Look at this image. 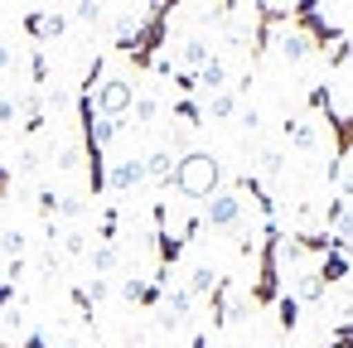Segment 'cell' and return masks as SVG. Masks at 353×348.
Returning a JSON list of instances; mask_svg holds the SVG:
<instances>
[{
  "mask_svg": "<svg viewBox=\"0 0 353 348\" xmlns=\"http://www.w3.org/2000/svg\"><path fill=\"white\" fill-rule=\"evenodd\" d=\"M281 136H285L300 155H314V150H319V131H314V121H305V116H285V121H281Z\"/></svg>",
  "mask_w": 353,
  "mask_h": 348,
  "instance_id": "9c48e42d",
  "label": "cell"
},
{
  "mask_svg": "<svg viewBox=\"0 0 353 348\" xmlns=\"http://www.w3.org/2000/svg\"><path fill=\"white\" fill-rule=\"evenodd\" d=\"M199 227H208V232H237V227H242V194H237V184H232V189H218V194L203 203Z\"/></svg>",
  "mask_w": 353,
  "mask_h": 348,
  "instance_id": "277c9868",
  "label": "cell"
},
{
  "mask_svg": "<svg viewBox=\"0 0 353 348\" xmlns=\"http://www.w3.org/2000/svg\"><path fill=\"white\" fill-rule=\"evenodd\" d=\"M131 102H136V83L126 78V73H117V78H102L97 83V92H92V107H97V116L102 121H126L131 116Z\"/></svg>",
  "mask_w": 353,
  "mask_h": 348,
  "instance_id": "3957f363",
  "label": "cell"
},
{
  "mask_svg": "<svg viewBox=\"0 0 353 348\" xmlns=\"http://www.w3.org/2000/svg\"><path fill=\"white\" fill-rule=\"evenodd\" d=\"M15 116H20V102L15 97H0V126H10Z\"/></svg>",
  "mask_w": 353,
  "mask_h": 348,
  "instance_id": "cb8c5ba5",
  "label": "cell"
},
{
  "mask_svg": "<svg viewBox=\"0 0 353 348\" xmlns=\"http://www.w3.org/2000/svg\"><path fill=\"white\" fill-rule=\"evenodd\" d=\"M39 218H44V223L59 218V194H54V189H39Z\"/></svg>",
  "mask_w": 353,
  "mask_h": 348,
  "instance_id": "44dd1931",
  "label": "cell"
},
{
  "mask_svg": "<svg viewBox=\"0 0 353 348\" xmlns=\"http://www.w3.org/2000/svg\"><path fill=\"white\" fill-rule=\"evenodd\" d=\"M6 194H10V170L0 165V198H6Z\"/></svg>",
  "mask_w": 353,
  "mask_h": 348,
  "instance_id": "83f0119b",
  "label": "cell"
},
{
  "mask_svg": "<svg viewBox=\"0 0 353 348\" xmlns=\"http://www.w3.org/2000/svg\"><path fill=\"white\" fill-rule=\"evenodd\" d=\"M15 68V54H10V44H0V73H10Z\"/></svg>",
  "mask_w": 353,
  "mask_h": 348,
  "instance_id": "4316f807",
  "label": "cell"
},
{
  "mask_svg": "<svg viewBox=\"0 0 353 348\" xmlns=\"http://www.w3.org/2000/svg\"><path fill=\"white\" fill-rule=\"evenodd\" d=\"M63 252H68V256H83V252H88L83 232H63Z\"/></svg>",
  "mask_w": 353,
  "mask_h": 348,
  "instance_id": "603a6c76",
  "label": "cell"
},
{
  "mask_svg": "<svg viewBox=\"0 0 353 348\" xmlns=\"http://www.w3.org/2000/svg\"><path fill=\"white\" fill-rule=\"evenodd\" d=\"M131 116H136V126H150V121L160 116V97H155V92L136 97V102H131Z\"/></svg>",
  "mask_w": 353,
  "mask_h": 348,
  "instance_id": "ac0fdd59",
  "label": "cell"
},
{
  "mask_svg": "<svg viewBox=\"0 0 353 348\" xmlns=\"http://www.w3.org/2000/svg\"><path fill=\"white\" fill-rule=\"evenodd\" d=\"M213 285H218V271H213L208 261H199V266L189 271V280H184V290H189L194 300H208V295H213Z\"/></svg>",
  "mask_w": 353,
  "mask_h": 348,
  "instance_id": "9a60e30c",
  "label": "cell"
},
{
  "mask_svg": "<svg viewBox=\"0 0 353 348\" xmlns=\"http://www.w3.org/2000/svg\"><path fill=\"white\" fill-rule=\"evenodd\" d=\"M170 189L184 198V203H208L218 189H223V165L213 150H184L174 160V174H170Z\"/></svg>",
  "mask_w": 353,
  "mask_h": 348,
  "instance_id": "6da1fadb",
  "label": "cell"
},
{
  "mask_svg": "<svg viewBox=\"0 0 353 348\" xmlns=\"http://www.w3.org/2000/svg\"><path fill=\"white\" fill-rule=\"evenodd\" d=\"M10 300H15V285L0 280V314H10Z\"/></svg>",
  "mask_w": 353,
  "mask_h": 348,
  "instance_id": "484cf974",
  "label": "cell"
},
{
  "mask_svg": "<svg viewBox=\"0 0 353 348\" xmlns=\"http://www.w3.org/2000/svg\"><path fill=\"white\" fill-rule=\"evenodd\" d=\"M141 184H145V165H141V155L117 160V165L107 170V189H117V194H136Z\"/></svg>",
  "mask_w": 353,
  "mask_h": 348,
  "instance_id": "52a82bcc",
  "label": "cell"
},
{
  "mask_svg": "<svg viewBox=\"0 0 353 348\" xmlns=\"http://www.w3.org/2000/svg\"><path fill=\"white\" fill-rule=\"evenodd\" d=\"M261 126V112L256 107H242V131H256Z\"/></svg>",
  "mask_w": 353,
  "mask_h": 348,
  "instance_id": "d4e9b609",
  "label": "cell"
},
{
  "mask_svg": "<svg viewBox=\"0 0 353 348\" xmlns=\"http://www.w3.org/2000/svg\"><path fill=\"white\" fill-rule=\"evenodd\" d=\"M310 54H314V44H310V39H305V34H300V30L290 25V30L281 34V59H285V63L295 68V63H305Z\"/></svg>",
  "mask_w": 353,
  "mask_h": 348,
  "instance_id": "4fadbf2b",
  "label": "cell"
},
{
  "mask_svg": "<svg viewBox=\"0 0 353 348\" xmlns=\"http://www.w3.org/2000/svg\"><path fill=\"white\" fill-rule=\"evenodd\" d=\"M189 314H194V295L184 285H165V295H160V329H184Z\"/></svg>",
  "mask_w": 353,
  "mask_h": 348,
  "instance_id": "8992f818",
  "label": "cell"
},
{
  "mask_svg": "<svg viewBox=\"0 0 353 348\" xmlns=\"http://www.w3.org/2000/svg\"><path fill=\"white\" fill-rule=\"evenodd\" d=\"M174 116H179V126H203V102L199 97H179L174 102Z\"/></svg>",
  "mask_w": 353,
  "mask_h": 348,
  "instance_id": "d6986e66",
  "label": "cell"
},
{
  "mask_svg": "<svg viewBox=\"0 0 353 348\" xmlns=\"http://www.w3.org/2000/svg\"><path fill=\"white\" fill-rule=\"evenodd\" d=\"M0 252H6L10 261H25V232L20 227H6V232H0Z\"/></svg>",
  "mask_w": 353,
  "mask_h": 348,
  "instance_id": "ffe728a7",
  "label": "cell"
},
{
  "mask_svg": "<svg viewBox=\"0 0 353 348\" xmlns=\"http://www.w3.org/2000/svg\"><path fill=\"white\" fill-rule=\"evenodd\" d=\"M170 15H174V6H150V10H145L141 34H136V44L126 49V59H131L136 73L155 68V54H160V44H165V34H170Z\"/></svg>",
  "mask_w": 353,
  "mask_h": 348,
  "instance_id": "7a4b0ae2",
  "label": "cell"
},
{
  "mask_svg": "<svg viewBox=\"0 0 353 348\" xmlns=\"http://www.w3.org/2000/svg\"><path fill=\"white\" fill-rule=\"evenodd\" d=\"M194 83H199V92H203V97H213V92L232 88V83H228V59H223V54H213V59L194 73Z\"/></svg>",
  "mask_w": 353,
  "mask_h": 348,
  "instance_id": "30bf717a",
  "label": "cell"
},
{
  "mask_svg": "<svg viewBox=\"0 0 353 348\" xmlns=\"http://www.w3.org/2000/svg\"><path fill=\"white\" fill-rule=\"evenodd\" d=\"M194 348H213V343H208V334H194Z\"/></svg>",
  "mask_w": 353,
  "mask_h": 348,
  "instance_id": "f1b7e54d",
  "label": "cell"
},
{
  "mask_svg": "<svg viewBox=\"0 0 353 348\" xmlns=\"http://www.w3.org/2000/svg\"><path fill=\"white\" fill-rule=\"evenodd\" d=\"M314 276H319V285H324V290H334V285H343V280L353 276V256H348V247H339V252H329V256H319V266H314Z\"/></svg>",
  "mask_w": 353,
  "mask_h": 348,
  "instance_id": "ba28073f",
  "label": "cell"
},
{
  "mask_svg": "<svg viewBox=\"0 0 353 348\" xmlns=\"http://www.w3.org/2000/svg\"><path fill=\"white\" fill-rule=\"evenodd\" d=\"M237 107H242V97L232 88H223V92L203 97V121H228V116H237Z\"/></svg>",
  "mask_w": 353,
  "mask_h": 348,
  "instance_id": "8fae6325",
  "label": "cell"
},
{
  "mask_svg": "<svg viewBox=\"0 0 353 348\" xmlns=\"http://www.w3.org/2000/svg\"><path fill=\"white\" fill-rule=\"evenodd\" d=\"M276 314H281V334H295V324H300V300H295L290 290H281V300H276Z\"/></svg>",
  "mask_w": 353,
  "mask_h": 348,
  "instance_id": "e0dca14e",
  "label": "cell"
},
{
  "mask_svg": "<svg viewBox=\"0 0 353 348\" xmlns=\"http://www.w3.org/2000/svg\"><path fill=\"white\" fill-rule=\"evenodd\" d=\"M208 59H213L208 39H199V34H194V39H184V44H179V63H184L179 73H199V68H203Z\"/></svg>",
  "mask_w": 353,
  "mask_h": 348,
  "instance_id": "5bb4252c",
  "label": "cell"
},
{
  "mask_svg": "<svg viewBox=\"0 0 353 348\" xmlns=\"http://www.w3.org/2000/svg\"><path fill=\"white\" fill-rule=\"evenodd\" d=\"M141 165H145V184L170 189V174H174V155L170 150H150V155H141Z\"/></svg>",
  "mask_w": 353,
  "mask_h": 348,
  "instance_id": "7c38bea8",
  "label": "cell"
},
{
  "mask_svg": "<svg viewBox=\"0 0 353 348\" xmlns=\"http://www.w3.org/2000/svg\"><path fill=\"white\" fill-rule=\"evenodd\" d=\"M348 15H353V10H348Z\"/></svg>",
  "mask_w": 353,
  "mask_h": 348,
  "instance_id": "f546056e",
  "label": "cell"
},
{
  "mask_svg": "<svg viewBox=\"0 0 353 348\" xmlns=\"http://www.w3.org/2000/svg\"><path fill=\"white\" fill-rule=\"evenodd\" d=\"M117 266H121V252H117V247H107V242H97V247H92V276L112 280V276H117Z\"/></svg>",
  "mask_w": 353,
  "mask_h": 348,
  "instance_id": "2e32d148",
  "label": "cell"
},
{
  "mask_svg": "<svg viewBox=\"0 0 353 348\" xmlns=\"http://www.w3.org/2000/svg\"><path fill=\"white\" fill-rule=\"evenodd\" d=\"M102 15H107V10H102V6H78V10H73V15H68V20H78V25H97V20H102Z\"/></svg>",
  "mask_w": 353,
  "mask_h": 348,
  "instance_id": "7402d4cb",
  "label": "cell"
},
{
  "mask_svg": "<svg viewBox=\"0 0 353 348\" xmlns=\"http://www.w3.org/2000/svg\"><path fill=\"white\" fill-rule=\"evenodd\" d=\"M20 30L34 39V49H44V44H54V39L68 34V15H63V10H30V15L20 20Z\"/></svg>",
  "mask_w": 353,
  "mask_h": 348,
  "instance_id": "5b68a950",
  "label": "cell"
}]
</instances>
